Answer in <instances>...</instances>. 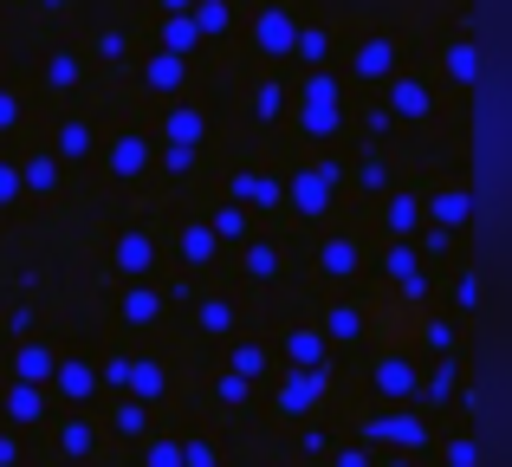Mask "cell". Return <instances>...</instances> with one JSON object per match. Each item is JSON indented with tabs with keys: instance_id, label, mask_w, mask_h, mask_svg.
Wrapping results in <instances>:
<instances>
[{
	"instance_id": "cell-1",
	"label": "cell",
	"mask_w": 512,
	"mask_h": 467,
	"mask_svg": "<svg viewBox=\"0 0 512 467\" xmlns=\"http://www.w3.org/2000/svg\"><path fill=\"white\" fill-rule=\"evenodd\" d=\"M363 435H370V442H396V448H422L428 442V422L409 416V409H402V416L389 409V416H370V429H363Z\"/></svg>"
},
{
	"instance_id": "cell-2",
	"label": "cell",
	"mask_w": 512,
	"mask_h": 467,
	"mask_svg": "<svg viewBox=\"0 0 512 467\" xmlns=\"http://www.w3.org/2000/svg\"><path fill=\"white\" fill-rule=\"evenodd\" d=\"M415 383H422V364H409V357H383V364H376V396H389V403H409L415 396Z\"/></svg>"
},
{
	"instance_id": "cell-3",
	"label": "cell",
	"mask_w": 512,
	"mask_h": 467,
	"mask_svg": "<svg viewBox=\"0 0 512 467\" xmlns=\"http://www.w3.org/2000/svg\"><path fill=\"white\" fill-rule=\"evenodd\" d=\"M318 390H325V370H292V377L279 383V409H286V416H305V409L318 403Z\"/></svg>"
},
{
	"instance_id": "cell-4",
	"label": "cell",
	"mask_w": 512,
	"mask_h": 467,
	"mask_svg": "<svg viewBox=\"0 0 512 467\" xmlns=\"http://www.w3.org/2000/svg\"><path fill=\"white\" fill-rule=\"evenodd\" d=\"M124 390L130 396H137V403H163V390H169V370L163 364H150V357H143V364H137V357H130V377H124Z\"/></svg>"
},
{
	"instance_id": "cell-5",
	"label": "cell",
	"mask_w": 512,
	"mask_h": 467,
	"mask_svg": "<svg viewBox=\"0 0 512 467\" xmlns=\"http://www.w3.org/2000/svg\"><path fill=\"white\" fill-rule=\"evenodd\" d=\"M52 383H59L65 403H91V390H98V370H91V364H52Z\"/></svg>"
},
{
	"instance_id": "cell-6",
	"label": "cell",
	"mask_w": 512,
	"mask_h": 467,
	"mask_svg": "<svg viewBox=\"0 0 512 467\" xmlns=\"http://www.w3.org/2000/svg\"><path fill=\"white\" fill-rule=\"evenodd\" d=\"M7 416H13V422H39V416H46V390L13 377V383H7Z\"/></svg>"
},
{
	"instance_id": "cell-7",
	"label": "cell",
	"mask_w": 512,
	"mask_h": 467,
	"mask_svg": "<svg viewBox=\"0 0 512 467\" xmlns=\"http://www.w3.org/2000/svg\"><path fill=\"white\" fill-rule=\"evenodd\" d=\"M59 448H65L72 461L98 455V429H91V416H65V422H59Z\"/></svg>"
},
{
	"instance_id": "cell-8",
	"label": "cell",
	"mask_w": 512,
	"mask_h": 467,
	"mask_svg": "<svg viewBox=\"0 0 512 467\" xmlns=\"http://www.w3.org/2000/svg\"><path fill=\"white\" fill-rule=\"evenodd\" d=\"M286 357H292V370H325V338L318 331H292Z\"/></svg>"
},
{
	"instance_id": "cell-9",
	"label": "cell",
	"mask_w": 512,
	"mask_h": 467,
	"mask_svg": "<svg viewBox=\"0 0 512 467\" xmlns=\"http://www.w3.org/2000/svg\"><path fill=\"white\" fill-rule=\"evenodd\" d=\"M52 364H59L52 351H33V344H26V351L13 357V377H20V383H39V390H46V383H52Z\"/></svg>"
},
{
	"instance_id": "cell-10",
	"label": "cell",
	"mask_w": 512,
	"mask_h": 467,
	"mask_svg": "<svg viewBox=\"0 0 512 467\" xmlns=\"http://www.w3.org/2000/svg\"><path fill=\"white\" fill-rule=\"evenodd\" d=\"M227 370H234V377H266V351L260 344H234V351H227Z\"/></svg>"
},
{
	"instance_id": "cell-11",
	"label": "cell",
	"mask_w": 512,
	"mask_h": 467,
	"mask_svg": "<svg viewBox=\"0 0 512 467\" xmlns=\"http://www.w3.org/2000/svg\"><path fill=\"white\" fill-rule=\"evenodd\" d=\"M117 435H130V442H137V435H150V403H137V396H130V403H117Z\"/></svg>"
},
{
	"instance_id": "cell-12",
	"label": "cell",
	"mask_w": 512,
	"mask_h": 467,
	"mask_svg": "<svg viewBox=\"0 0 512 467\" xmlns=\"http://www.w3.org/2000/svg\"><path fill=\"white\" fill-rule=\"evenodd\" d=\"M182 467H221V448H214L208 435H188V442H182Z\"/></svg>"
},
{
	"instance_id": "cell-13",
	"label": "cell",
	"mask_w": 512,
	"mask_h": 467,
	"mask_svg": "<svg viewBox=\"0 0 512 467\" xmlns=\"http://www.w3.org/2000/svg\"><path fill=\"white\" fill-rule=\"evenodd\" d=\"M448 467H480V442H474V435H454V442H448Z\"/></svg>"
},
{
	"instance_id": "cell-14",
	"label": "cell",
	"mask_w": 512,
	"mask_h": 467,
	"mask_svg": "<svg viewBox=\"0 0 512 467\" xmlns=\"http://www.w3.org/2000/svg\"><path fill=\"white\" fill-rule=\"evenodd\" d=\"M325 331H331V338H357V331H363V318L350 312V305H338V312L325 318Z\"/></svg>"
},
{
	"instance_id": "cell-15",
	"label": "cell",
	"mask_w": 512,
	"mask_h": 467,
	"mask_svg": "<svg viewBox=\"0 0 512 467\" xmlns=\"http://www.w3.org/2000/svg\"><path fill=\"white\" fill-rule=\"evenodd\" d=\"M143 467H182V442H150Z\"/></svg>"
},
{
	"instance_id": "cell-16",
	"label": "cell",
	"mask_w": 512,
	"mask_h": 467,
	"mask_svg": "<svg viewBox=\"0 0 512 467\" xmlns=\"http://www.w3.org/2000/svg\"><path fill=\"white\" fill-rule=\"evenodd\" d=\"M124 318H130V325H150V318H156V299H150V292H130Z\"/></svg>"
},
{
	"instance_id": "cell-17",
	"label": "cell",
	"mask_w": 512,
	"mask_h": 467,
	"mask_svg": "<svg viewBox=\"0 0 512 467\" xmlns=\"http://www.w3.org/2000/svg\"><path fill=\"white\" fill-rule=\"evenodd\" d=\"M124 266L143 273V266H150V240H124Z\"/></svg>"
},
{
	"instance_id": "cell-18",
	"label": "cell",
	"mask_w": 512,
	"mask_h": 467,
	"mask_svg": "<svg viewBox=\"0 0 512 467\" xmlns=\"http://www.w3.org/2000/svg\"><path fill=\"white\" fill-rule=\"evenodd\" d=\"M234 325V312H227V305H201V331H227Z\"/></svg>"
},
{
	"instance_id": "cell-19",
	"label": "cell",
	"mask_w": 512,
	"mask_h": 467,
	"mask_svg": "<svg viewBox=\"0 0 512 467\" xmlns=\"http://www.w3.org/2000/svg\"><path fill=\"white\" fill-rule=\"evenodd\" d=\"M247 390H253V383H247V377H234V370L221 377V403H247Z\"/></svg>"
},
{
	"instance_id": "cell-20",
	"label": "cell",
	"mask_w": 512,
	"mask_h": 467,
	"mask_svg": "<svg viewBox=\"0 0 512 467\" xmlns=\"http://www.w3.org/2000/svg\"><path fill=\"white\" fill-rule=\"evenodd\" d=\"M325 266H331V273H357V253H350V247H331Z\"/></svg>"
},
{
	"instance_id": "cell-21",
	"label": "cell",
	"mask_w": 512,
	"mask_h": 467,
	"mask_svg": "<svg viewBox=\"0 0 512 467\" xmlns=\"http://www.w3.org/2000/svg\"><path fill=\"white\" fill-rule=\"evenodd\" d=\"M338 467H376V461L363 455V448H344V455H338Z\"/></svg>"
},
{
	"instance_id": "cell-22",
	"label": "cell",
	"mask_w": 512,
	"mask_h": 467,
	"mask_svg": "<svg viewBox=\"0 0 512 467\" xmlns=\"http://www.w3.org/2000/svg\"><path fill=\"white\" fill-rule=\"evenodd\" d=\"M0 467H20V448H13L7 435H0Z\"/></svg>"
},
{
	"instance_id": "cell-23",
	"label": "cell",
	"mask_w": 512,
	"mask_h": 467,
	"mask_svg": "<svg viewBox=\"0 0 512 467\" xmlns=\"http://www.w3.org/2000/svg\"><path fill=\"white\" fill-rule=\"evenodd\" d=\"M383 467H409V461H402V455H396V461H383Z\"/></svg>"
}]
</instances>
